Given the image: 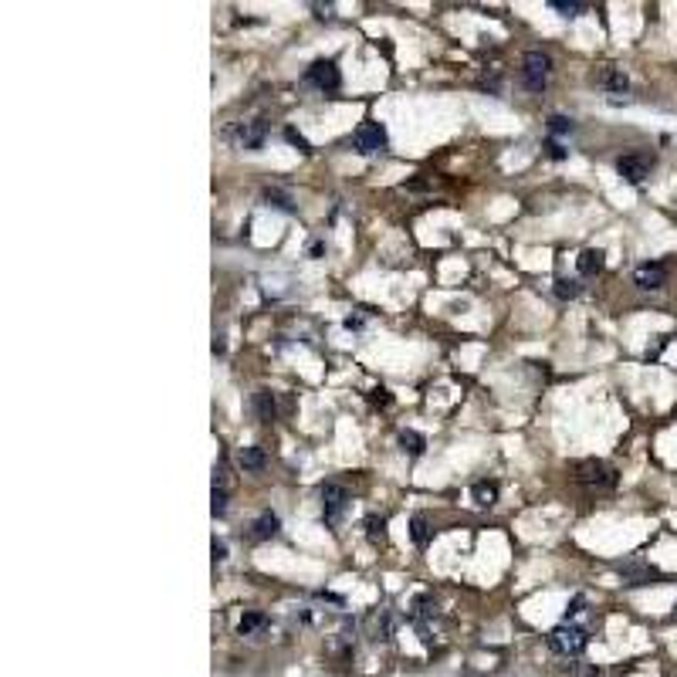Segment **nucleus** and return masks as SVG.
<instances>
[{
    "label": "nucleus",
    "instance_id": "1",
    "mask_svg": "<svg viewBox=\"0 0 677 677\" xmlns=\"http://www.w3.org/2000/svg\"><path fill=\"white\" fill-rule=\"evenodd\" d=\"M589 644L583 627H572V623H559L552 633H549V650L559 654V657H579Z\"/></svg>",
    "mask_w": 677,
    "mask_h": 677
},
{
    "label": "nucleus",
    "instance_id": "2",
    "mask_svg": "<svg viewBox=\"0 0 677 677\" xmlns=\"http://www.w3.org/2000/svg\"><path fill=\"white\" fill-rule=\"evenodd\" d=\"M552 75V58L545 51H528L522 58V85L528 92H542Z\"/></svg>",
    "mask_w": 677,
    "mask_h": 677
},
{
    "label": "nucleus",
    "instance_id": "3",
    "mask_svg": "<svg viewBox=\"0 0 677 677\" xmlns=\"http://www.w3.org/2000/svg\"><path fill=\"white\" fill-rule=\"evenodd\" d=\"M572 474H576V481L586 484V488H613L616 484V471L606 461H600V457H586V461H579L576 467H572Z\"/></svg>",
    "mask_w": 677,
    "mask_h": 677
},
{
    "label": "nucleus",
    "instance_id": "4",
    "mask_svg": "<svg viewBox=\"0 0 677 677\" xmlns=\"http://www.w3.org/2000/svg\"><path fill=\"white\" fill-rule=\"evenodd\" d=\"M353 146H355V153H363V156L383 153V149H386V125L366 119V123L353 132Z\"/></svg>",
    "mask_w": 677,
    "mask_h": 677
},
{
    "label": "nucleus",
    "instance_id": "5",
    "mask_svg": "<svg viewBox=\"0 0 677 677\" xmlns=\"http://www.w3.org/2000/svg\"><path fill=\"white\" fill-rule=\"evenodd\" d=\"M305 81L315 85L319 92H338L342 75H338V64L332 62V58H319V62H312V68L305 72Z\"/></svg>",
    "mask_w": 677,
    "mask_h": 677
},
{
    "label": "nucleus",
    "instance_id": "6",
    "mask_svg": "<svg viewBox=\"0 0 677 677\" xmlns=\"http://www.w3.org/2000/svg\"><path fill=\"white\" fill-rule=\"evenodd\" d=\"M346 508H349V491H346L342 484H332V481L322 484V518H325V525L342 522Z\"/></svg>",
    "mask_w": 677,
    "mask_h": 677
},
{
    "label": "nucleus",
    "instance_id": "7",
    "mask_svg": "<svg viewBox=\"0 0 677 677\" xmlns=\"http://www.w3.org/2000/svg\"><path fill=\"white\" fill-rule=\"evenodd\" d=\"M650 166H654V156L630 153V156H620V163H616V173H620L627 183H644L647 176H650Z\"/></svg>",
    "mask_w": 677,
    "mask_h": 677
},
{
    "label": "nucleus",
    "instance_id": "8",
    "mask_svg": "<svg viewBox=\"0 0 677 677\" xmlns=\"http://www.w3.org/2000/svg\"><path fill=\"white\" fill-rule=\"evenodd\" d=\"M633 281H637V288H644V292H657V288H664L667 285V268L664 264H640L637 271H633Z\"/></svg>",
    "mask_w": 677,
    "mask_h": 677
},
{
    "label": "nucleus",
    "instance_id": "9",
    "mask_svg": "<svg viewBox=\"0 0 677 677\" xmlns=\"http://www.w3.org/2000/svg\"><path fill=\"white\" fill-rule=\"evenodd\" d=\"M593 81H596L600 89H606V92H613V95H620V92H627V89H630V78H627V72H623V68H616V64H603L600 72L593 75Z\"/></svg>",
    "mask_w": 677,
    "mask_h": 677
},
{
    "label": "nucleus",
    "instance_id": "10",
    "mask_svg": "<svg viewBox=\"0 0 677 677\" xmlns=\"http://www.w3.org/2000/svg\"><path fill=\"white\" fill-rule=\"evenodd\" d=\"M278 532H281V522H278L275 511H261V515L254 518V525H251V539H258V542L275 539Z\"/></svg>",
    "mask_w": 677,
    "mask_h": 677
},
{
    "label": "nucleus",
    "instance_id": "11",
    "mask_svg": "<svg viewBox=\"0 0 677 677\" xmlns=\"http://www.w3.org/2000/svg\"><path fill=\"white\" fill-rule=\"evenodd\" d=\"M603 258H606V254H603L600 247H586L583 254L576 258V271H579L583 278L600 275V271H603Z\"/></svg>",
    "mask_w": 677,
    "mask_h": 677
},
{
    "label": "nucleus",
    "instance_id": "12",
    "mask_svg": "<svg viewBox=\"0 0 677 677\" xmlns=\"http://www.w3.org/2000/svg\"><path fill=\"white\" fill-rule=\"evenodd\" d=\"M410 539H414L416 549H427L433 542V525L427 515H414V518H410Z\"/></svg>",
    "mask_w": 677,
    "mask_h": 677
},
{
    "label": "nucleus",
    "instance_id": "13",
    "mask_svg": "<svg viewBox=\"0 0 677 677\" xmlns=\"http://www.w3.org/2000/svg\"><path fill=\"white\" fill-rule=\"evenodd\" d=\"M251 406H254V416H258L261 423H271L275 414H278L275 393H268V389H258V393H254V400H251Z\"/></svg>",
    "mask_w": 677,
    "mask_h": 677
},
{
    "label": "nucleus",
    "instance_id": "14",
    "mask_svg": "<svg viewBox=\"0 0 677 677\" xmlns=\"http://www.w3.org/2000/svg\"><path fill=\"white\" fill-rule=\"evenodd\" d=\"M237 461H241L244 471H264V467H268V454H264V447L251 444V447H241Z\"/></svg>",
    "mask_w": 677,
    "mask_h": 677
},
{
    "label": "nucleus",
    "instance_id": "15",
    "mask_svg": "<svg viewBox=\"0 0 677 677\" xmlns=\"http://www.w3.org/2000/svg\"><path fill=\"white\" fill-rule=\"evenodd\" d=\"M264 132H268V125H264L261 119L244 123L241 125V146H244V149H258V146L264 142Z\"/></svg>",
    "mask_w": 677,
    "mask_h": 677
},
{
    "label": "nucleus",
    "instance_id": "16",
    "mask_svg": "<svg viewBox=\"0 0 677 677\" xmlns=\"http://www.w3.org/2000/svg\"><path fill=\"white\" fill-rule=\"evenodd\" d=\"M471 498H474L477 508H491L494 501H498V484H494V481H474Z\"/></svg>",
    "mask_w": 677,
    "mask_h": 677
},
{
    "label": "nucleus",
    "instance_id": "17",
    "mask_svg": "<svg viewBox=\"0 0 677 677\" xmlns=\"http://www.w3.org/2000/svg\"><path fill=\"white\" fill-rule=\"evenodd\" d=\"M400 447L410 454V457H420V454L427 450V440H423L416 431H400Z\"/></svg>",
    "mask_w": 677,
    "mask_h": 677
},
{
    "label": "nucleus",
    "instance_id": "18",
    "mask_svg": "<svg viewBox=\"0 0 677 677\" xmlns=\"http://www.w3.org/2000/svg\"><path fill=\"white\" fill-rule=\"evenodd\" d=\"M264 623H268V616L258 613V610H251V613L241 616V623H237V633H241V637H251L254 630H261Z\"/></svg>",
    "mask_w": 677,
    "mask_h": 677
},
{
    "label": "nucleus",
    "instance_id": "19",
    "mask_svg": "<svg viewBox=\"0 0 677 677\" xmlns=\"http://www.w3.org/2000/svg\"><path fill=\"white\" fill-rule=\"evenodd\" d=\"M579 281H572V278H559L555 281V298H562V302H572V298H579Z\"/></svg>",
    "mask_w": 677,
    "mask_h": 677
},
{
    "label": "nucleus",
    "instance_id": "20",
    "mask_svg": "<svg viewBox=\"0 0 677 677\" xmlns=\"http://www.w3.org/2000/svg\"><path fill=\"white\" fill-rule=\"evenodd\" d=\"M549 7L559 11L562 17H579L586 11V4H579V0H549Z\"/></svg>",
    "mask_w": 677,
    "mask_h": 677
},
{
    "label": "nucleus",
    "instance_id": "21",
    "mask_svg": "<svg viewBox=\"0 0 677 677\" xmlns=\"http://www.w3.org/2000/svg\"><path fill=\"white\" fill-rule=\"evenodd\" d=\"M366 535H370V542L386 539V518L383 515H370V518H366Z\"/></svg>",
    "mask_w": 677,
    "mask_h": 677
},
{
    "label": "nucleus",
    "instance_id": "22",
    "mask_svg": "<svg viewBox=\"0 0 677 677\" xmlns=\"http://www.w3.org/2000/svg\"><path fill=\"white\" fill-rule=\"evenodd\" d=\"M210 511H214V518H220V515L227 511V488H214V494H210Z\"/></svg>",
    "mask_w": 677,
    "mask_h": 677
},
{
    "label": "nucleus",
    "instance_id": "23",
    "mask_svg": "<svg viewBox=\"0 0 677 677\" xmlns=\"http://www.w3.org/2000/svg\"><path fill=\"white\" fill-rule=\"evenodd\" d=\"M623 576H627L633 586H644V579H661L657 569H623Z\"/></svg>",
    "mask_w": 677,
    "mask_h": 677
},
{
    "label": "nucleus",
    "instance_id": "24",
    "mask_svg": "<svg viewBox=\"0 0 677 677\" xmlns=\"http://www.w3.org/2000/svg\"><path fill=\"white\" fill-rule=\"evenodd\" d=\"M285 139H288V142H292V146H298V149H302V153H312V142H308V139L302 136V132H298V129H292V125H288V129H285Z\"/></svg>",
    "mask_w": 677,
    "mask_h": 677
},
{
    "label": "nucleus",
    "instance_id": "25",
    "mask_svg": "<svg viewBox=\"0 0 677 677\" xmlns=\"http://www.w3.org/2000/svg\"><path fill=\"white\" fill-rule=\"evenodd\" d=\"M549 132H552V136L572 132V119H566V115H552V119H549Z\"/></svg>",
    "mask_w": 677,
    "mask_h": 677
},
{
    "label": "nucleus",
    "instance_id": "26",
    "mask_svg": "<svg viewBox=\"0 0 677 677\" xmlns=\"http://www.w3.org/2000/svg\"><path fill=\"white\" fill-rule=\"evenodd\" d=\"M264 197H268V200L275 203V207H281V210H288V214H292V210H295V207H292V200H288V197H285L281 190H264Z\"/></svg>",
    "mask_w": 677,
    "mask_h": 677
},
{
    "label": "nucleus",
    "instance_id": "27",
    "mask_svg": "<svg viewBox=\"0 0 677 677\" xmlns=\"http://www.w3.org/2000/svg\"><path fill=\"white\" fill-rule=\"evenodd\" d=\"M583 606H586V596H572V603H569V606H566V623H569V620H572V616H576V613H579Z\"/></svg>",
    "mask_w": 677,
    "mask_h": 677
},
{
    "label": "nucleus",
    "instance_id": "28",
    "mask_svg": "<svg viewBox=\"0 0 677 677\" xmlns=\"http://www.w3.org/2000/svg\"><path fill=\"white\" fill-rule=\"evenodd\" d=\"M210 552H214V562H224V559H227V542H217V539H214Z\"/></svg>",
    "mask_w": 677,
    "mask_h": 677
},
{
    "label": "nucleus",
    "instance_id": "29",
    "mask_svg": "<svg viewBox=\"0 0 677 677\" xmlns=\"http://www.w3.org/2000/svg\"><path fill=\"white\" fill-rule=\"evenodd\" d=\"M549 156H552V159H566V149H562L555 139H549Z\"/></svg>",
    "mask_w": 677,
    "mask_h": 677
},
{
    "label": "nucleus",
    "instance_id": "30",
    "mask_svg": "<svg viewBox=\"0 0 677 677\" xmlns=\"http://www.w3.org/2000/svg\"><path fill=\"white\" fill-rule=\"evenodd\" d=\"M370 400H372V403H383V406H386V403H389V393H386V389H372Z\"/></svg>",
    "mask_w": 677,
    "mask_h": 677
},
{
    "label": "nucleus",
    "instance_id": "31",
    "mask_svg": "<svg viewBox=\"0 0 677 677\" xmlns=\"http://www.w3.org/2000/svg\"><path fill=\"white\" fill-rule=\"evenodd\" d=\"M322 254H325V244L322 241H315V244H312V258H322Z\"/></svg>",
    "mask_w": 677,
    "mask_h": 677
}]
</instances>
